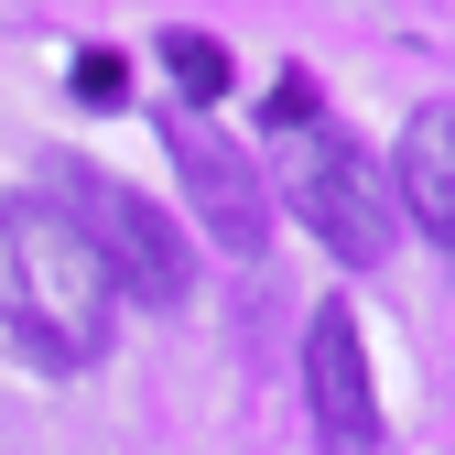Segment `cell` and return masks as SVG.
Masks as SVG:
<instances>
[{
	"label": "cell",
	"instance_id": "5b68a950",
	"mask_svg": "<svg viewBox=\"0 0 455 455\" xmlns=\"http://www.w3.org/2000/svg\"><path fill=\"white\" fill-rule=\"evenodd\" d=\"M174 163H185V196H196V217H206V239L217 250H260L271 239V196H260V163L228 141V131H206V120H174Z\"/></svg>",
	"mask_w": 455,
	"mask_h": 455
},
{
	"label": "cell",
	"instance_id": "ba28073f",
	"mask_svg": "<svg viewBox=\"0 0 455 455\" xmlns=\"http://www.w3.org/2000/svg\"><path fill=\"white\" fill-rule=\"evenodd\" d=\"M76 98H87V108L120 98V54H76Z\"/></svg>",
	"mask_w": 455,
	"mask_h": 455
},
{
	"label": "cell",
	"instance_id": "52a82bcc",
	"mask_svg": "<svg viewBox=\"0 0 455 455\" xmlns=\"http://www.w3.org/2000/svg\"><path fill=\"white\" fill-rule=\"evenodd\" d=\"M163 66H174V87H185L196 108H217L228 87H239V66H228V54H217L206 33H163Z\"/></svg>",
	"mask_w": 455,
	"mask_h": 455
},
{
	"label": "cell",
	"instance_id": "3957f363",
	"mask_svg": "<svg viewBox=\"0 0 455 455\" xmlns=\"http://www.w3.org/2000/svg\"><path fill=\"white\" fill-rule=\"evenodd\" d=\"M54 206L87 228V250H98V271H108V293H131V304H185L196 250L174 239V217H163L152 196L108 185V174H66V196H54Z\"/></svg>",
	"mask_w": 455,
	"mask_h": 455
},
{
	"label": "cell",
	"instance_id": "6da1fadb",
	"mask_svg": "<svg viewBox=\"0 0 455 455\" xmlns=\"http://www.w3.org/2000/svg\"><path fill=\"white\" fill-rule=\"evenodd\" d=\"M108 271L54 196H0V336L33 369H87L108 347Z\"/></svg>",
	"mask_w": 455,
	"mask_h": 455
},
{
	"label": "cell",
	"instance_id": "277c9868",
	"mask_svg": "<svg viewBox=\"0 0 455 455\" xmlns=\"http://www.w3.org/2000/svg\"><path fill=\"white\" fill-rule=\"evenodd\" d=\"M304 390H315V434L325 455H379V390H369V347H358V315H315L304 325Z\"/></svg>",
	"mask_w": 455,
	"mask_h": 455
},
{
	"label": "cell",
	"instance_id": "7a4b0ae2",
	"mask_svg": "<svg viewBox=\"0 0 455 455\" xmlns=\"http://www.w3.org/2000/svg\"><path fill=\"white\" fill-rule=\"evenodd\" d=\"M282 206H293L315 239L347 260V271H369V260H390V228H402V206H390V174L336 131V120H304L293 131V152H282Z\"/></svg>",
	"mask_w": 455,
	"mask_h": 455
},
{
	"label": "cell",
	"instance_id": "8992f818",
	"mask_svg": "<svg viewBox=\"0 0 455 455\" xmlns=\"http://www.w3.org/2000/svg\"><path fill=\"white\" fill-rule=\"evenodd\" d=\"M390 206L412 228H434V239H455V98L402 120V141H390Z\"/></svg>",
	"mask_w": 455,
	"mask_h": 455
}]
</instances>
